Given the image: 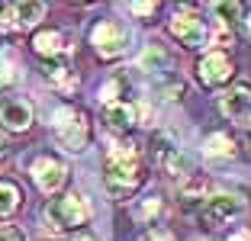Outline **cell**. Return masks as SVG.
Wrapping results in <instances>:
<instances>
[{"label": "cell", "instance_id": "obj_3", "mask_svg": "<svg viewBox=\"0 0 251 241\" xmlns=\"http://www.w3.org/2000/svg\"><path fill=\"white\" fill-rule=\"evenodd\" d=\"M90 219V203L77 193H68V196H58L45 206V222L49 228L61 232V228H77Z\"/></svg>", "mask_w": 251, "mask_h": 241}, {"label": "cell", "instance_id": "obj_7", "mask_svg": "<svg viewBox=\"0 0 251 241\" xmlns=\"http://www.w3.org/2000/svg\"><path fill=\"white\" fill-rule=\"evenodd\" d=\"M171 36L177 39L180 45H187V48H203L209 39V29L203 26V20H197L193 13H177L174 20H171Z\"/></svg>", "mask_w": 251, "mask_h": 241}, {"label": "cell", "instance_id": "obj_22", "mask_svg": "<svg viewBox=\"0 0 251 241\" xmlns=\"http://www.w3.org/2000/svg\"><path fill=\"white\" fill-rule=\"evenodd\" d=\"M203 193H206V180H193V177H190V180L184 183V190H180V196H184V206L190 203V199H200Z\"/></svg>", "mask_w": 251, "mask_h": 241}, {"label": "cell", "instance_id": "obj_12", "mask_svg": "<svg viewBox=\"0 0 251 241\" xmlns=\"http://www.w3.org/2000/svg\"><path fill=\"white\" fill-rule=\"evenodd\" d=\"M13 20L23 29L39 26V23L45 20V0H16L13 3Z\"/></svg>", "mask_w": 251, "mask_h": 241}, {"label": "cell", "instance_id": "obj_18", "mask_svg": "<svg viewBox=\"0 0 251 241\" xmlns=\"http://www.w3.org/2000/svg\"><path fill=\"white\" fill-rule=\"evenodd\" d=\"M42 77L49 80V84H65V80H68V61L61 58V55L45 58L42 61Z\"/></svg>", "mask_w": 251, "mask_h": 241}, {"label": "cell", "instance_id": "obj_4", "mask_svg": "<svg viewBox=\"0 0 251 241\" xmlns=\"http://www.w3.org/2000/svg\"><path fill=\"white\" fill-rule=\"evenodd\" d=\"M90 42H94L100 58H116V55H123V51L129 48V29L119 26V23H113V20H103V23L94 26Z\"/></svg>", "mask_w": 251, "mask_h": 241}, {"label": "cell", "instance_id": "obj_16", "mask_svg": "<svg viewBox=\"0 0 251 241\" xmlns=\"http://www.w3.org/2000/svg\"><path fill=\"white\" fill-rule=\"evenodd\" d=\"M177 151H180L177 142L171 139L168 132H158L155 139H151V158H155V164H161V168H164V164H168V161L174 158Z\"/></svg>", "mask_w": 251, "mask_h": 241}, {"label": "cell", "instance_id": "obj_23", "mask_svg": "<svg viewBox=\"0 0 251 241\" xmlns=\"http://www.w3.org/2000/svg\"><path fill=\"white\" fill-rule=\"evenodd\" d=\"M16 80H20V74L13 71L10 65H0V90H7V87H13Z\"/></svg>", "mask_w": 251, "mask_h": 241}, {"label": "cell", "instance_id": "obj_26", "mask_svg": "<svg viewBox=\"0 0 251 241\" xmlns=\"http://www.w3.org/2000/svg\"><path fill=\"white\" fill-rule=\"evenodd\" d=\"M229 241H251V232H235Z\"/></svg>", "mask_w": 251, "mask_h": 241}, {"label": "cell", "instance_id": "obj_14", "mask_svg": "<svg viewBox=\"0 0 251 241\" xmlns=\"http://www.w3.org/2000/svg\"><path fill=\"white\" fill-rule=\"evenodd\" d=\"M209 13L222 23V26H235L242 20V0H213L209 3Z\"/></svg>", "mask_w": 251, "mask_h": 241}, {"label": "cell", "instance_id": "obj_2", "mask_svg": "<svg viewBox=\"0 0 251 241\" xmlns=\"http://www.w3.org/2000/svg\"><path fill=\"white\" fill-rule=\"evenodd\" d=\"M52 122H55V139H58V145L65 151H74V154L84 151V145L90 139V125L84 119V113L71 110V106H61V110H55Z\"/></svg>", "mask_w": 251, "mask_h": 241}, {"label": "cell", "instance_id": "obj_10", "mask_svg": "<svg viewBox=\"0 0 251 241\" xmlns=\"http://www.w3.org/2000/svg\"><path fill=\"white\" fill-rule=\"evenodd\" d=\"M135 119H139V110H135L132 103H106L103 110V122L110 125L113 132H129L135 125Z\"/></svg>", "mask_w": 251, "mask_h": 241}, {"label": "cell", "instance_id": "obj_8", "mask_svg": "<svg viewBox=\"0 0 251 241\" xmlns=\"http://www.w3.org/2000/svg\"><path fill=\"white\" fill-rule=\"evenodd\" d=\"M197 71H200V80H203L206 87H219V84H226V80L232 77L235 65H232V58L226 51H209L206 58L200 61Z\"/></svg>", "mask_w": 251, "mask_h": 241}, {"label": "cell", "instance_id": "obj_20", "mask_svg": "<svg viewBox=\"0 0 251 241\" xmlns=\"http://www.w3.org/2000/svg\"><path fill=\"white\" fill-rule=\"evenodd\" d=\"M158 216H161V199H158V196H148L145 203L135 206V219H139V222H155Z\"/></svg>", "mask_w": 251, "mask_h": 241}, {"label": "cell", "instance_id": "obj_28", "mask_svg": "<svg viewBox=\"0 0 251 241\" xmlns=\"http://www.w3.org/2000/svg\"><path fill=\"white\" fill-rule=\"evenodd\" d=\"M248 32H251V16H248Z\"/></svg>", "mask_w": 251, "mask_h": 241}, {"label": "cell", "instance_id": "obj_1", "mask_svg": "<svg viewBox=\"0 0 251 241\" xmlns=\"http://www.w3.org/2000/svg\"><path fill=\"white\" fill-rule=\"evenodd\" d=\"M103 180L110 187V193H132L135 187L142 183V164H139V154L135 148H113L110 158H106V170H103Z\"/></svg>", "mask_w": 251, "mask_h": 241}, {"label": "cell", "instance_id": "obj_17", "mask_svg": "<svg viewBox=\"0 0 251 241\" xmlns=\"http://www.w3.org/2000/svg\"><path fill=\"white\" fill-rule=\"evenodd\" d=\"M20 199H23V193H20V187H16V183L0 180V216L16 212V209H20Z\"/></svg>", "mask_w": 251, "mask_h": 241}, {"label": "cell", "instance_id": "obj_5", "mask_svg": "<svg viewBox=\"0 0 251 241\" xmlns=\"http://www.w3.org/2000/svg\"><path fill=\"white\" fill-rule=\"evenodd\" d=\"M242 212H245L242 196H235V193H219V196L206 199V209L200 212V222L206 228H216V225H226V222H235Z\"/></svg>", "mask_w": 251, "mask_h": 241}, {"label": "cell", "instance_id": "obj_19", "mask_svg": "<svg viewBox=\"0 0 251 241\" xmlns=\"http://www.w3.org/2000/svg\"><path fill=\"white\" fill-rule=\"evenodd\" d=\"M206 154L209 158H232L235 154V145H232V139L229 135H209L206 139Z\"/></svg>", "mask_w": 251, "mask_h": 241}, {"label": "cell", "instance_id": "obj_25", "mask_svg": "<svg viewBox=\"0 0 251 241\" xmlns=\"http://www.w3.org/2000/svg\"><path fill=\"white\" fill-rule=\"evenodd\" d=\"M142 241H174V238H171V232H161V228H155V232H148Z\"/></svg>", "mask_w": 251, "mask_h": 241}, {"label": "cell", "instance_id": "obj_24", "mask_svg": "<svg viewBox=\"0 0 251 241\" xmlns=\"http://www.w3.org/2000/svg\"><path fill=\"white\" fill-rule=\"evenodd\" d=\"M0 241H26V235L16 225H0Z\"/></svg>", "mask_w": 251, "mask_h": 241}, {"label": "cell", "instance_id": "obj_21", "mask_svg": "<svg viewBox=\"0 0 251 241\" xmlns=\"http://www.w3.org/2000/svg\"><path fill=\"white\" fill-rule=\"evenodd\" d=\"M129 10H132L139 20H151L158 13V0H129Z\"/></svg>", "mask_w": 251, "mask_h": 241}, {"label": "cell", "instance_id": "obj_30", "mask_svg": "<svg viewBox=\"0 0 251 241\" xmlns=\"http://www.w3.org/2000/svg\"><path fill=\"white\" fill-rule=\"evenodd\" d=\"M0 151H3V145H0Z\"/></svg>", "mask_w": 251, "mask_h": 241}, {"label": "cell", "instance_id": "obj_13", "mask_svg": "<svg viewBox=\"0 0 251 241\" xmlns=\"http://www.w3.org/2000/svg\"><path fill=\"white\" fill-rule=\"evenodd\" d=\"M32 48H36L39 55H45V58L61 55V51H65V36H61L58 29H45V32H39V36L32 39Z\"/></svg>", "mask_w": 251, "mask_h": 241}, {"label": "cell", "instance_id": "obj_29", "mask_svg": "<svg viewBox=\"0 0 251 241\" xmlns=\"http://www.w3.org/2000/svg\"><path fill=\"white\" fill-rule=\"evenodd\" d=\"M248 142H251V129H248Z\"/></svg>", "mask_w": 251, "mask_h": 241}, {"label": "cell", "instance_id": "obj_6", "mask_svg": "<svg viewBox=\"0 0 251 241\" xmlns=\"http://www.w3.org/2000/svg\"><path fill=\"white\" fill-rule=\"evenodd\" d=\"M32 177H36L39 190L55 193L68 183V168H65V161L52 158V154H42V158L32 161Z\"/></svg>", "mask_w": 251, "mask_h": 241}, {"label": "cell", "instance_id": "obj_9", "mask_svg": "<svg viewBox=\"0 0 251 241\" xmlns=\"http://www.w3.org/2000/svg\"><path fill=\"white\" fill-rule=\"evenodd\" d=\"M219 106H222V113H226L229 119L248 116L251 113V84H235L229 94H222Z\"/></svg>", "mask_w": 251, "mask_h": 241}, {"label": "cell", "instance_id": "obj_27", "mask_svg": "<svg viewBox=\"0 0 251 241\" xmlns=\"http://www.w3.org/2000/svg\"><path fill=\"white\" fill-rule=\"evenodd\" d=\"M3 13H7V0H0V20H3Z\"/></svg>", "mask_w": 251, "mask_h": 241}, {"label": "cell", "instance_id": "obj_15", "mask_svg": "<svg viewBox=\"0 0 251 241\" xmlns=\"http://www.w3.org/2000/svg\"><path fill=\"white\" fill-rule=\"evenodd\" d=\"M139 65H142V71H168L171 58H168V51H164L158 42H151V45H145V48H142Z\"/></svg>", "mask_w": 251, "mask_h": 241}, {"label": "cell", "instance_id": "obj_11", "mask_svg": "<svg viewBox=\"0 0 251 241\" xmlns=\"http://www.w3.org/2000/svg\"><path fill=\"white\" fill-rule=\"evenodd\" d=\"M0 122H3V129L10 132H26L32 125V106L29 103H3V110H0Z\"/></svg>", "mask_w": 251, "mask_h": 241}]
</instances>
